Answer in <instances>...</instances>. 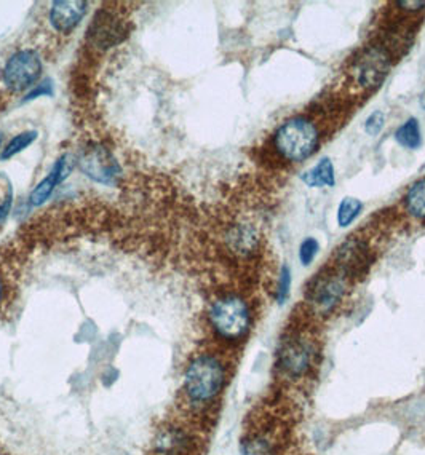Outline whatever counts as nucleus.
<instances>
[{
  "label": "nucleus",
  "instance_id": "1",
  "mask_svg": "<svg viewBox=\"0 0 425 455\" xmlns=\"http://www.w3.org/2000/svg\"><path fill=\"white\" fill-rule=\"evenodd\" d=\"M319 144V128L307 117L288 120L274 135L277 154L288 162H303L317 150Z\"/></svg>",
  "mask_w": 425,
  "mask_h": 455
},
{
  "label": "nucleus",
  "instance_id": "2",
  "mask_svg": "<svg viewBox=\"0 0 425 455\" xmlns=\"http://www.w3.org/2000/svg\"><path fill=\"white\" fill-rule=\"evenodd\" d=\"M226 369L212 355H200L190 361L184 374V390L194 403H210L220 395Z\"/></svg>",
  "mask_w": 425,
  "mask_h": 455
},
{
  "label": "nucleus",
  "instance_id": "3",
  "mask_svg": "<svg viewBox=\"0 0 425 455\" xmlns=\"http://www.w3.org/2000/svg\"><path fill=\"white\" fill-rule=\"evenodd\" d=\"M212 329L224 341L237 342L245 337L251 326V312L245 299L236 294L222 296L208 312Z\"/></svg>",
  "mask_w": 425,
  "mask_h": 455
},
{
  "label": "nucleus",
  "instance_id": "4",
  "mask_svg": "<svg viewBox=\"0 0 425 455\" xmlns=\"http://www.w3.org/2000/svg\"><path fill=\"white\" fill-rule=\"evenodd\" d=\"M317 357V343L304 335L295 334L282 342L277 355V366L290 379H299L311 373Z\"/></svg>",
  "mask_w": 425,
  "mask_h": 455
},
{
  "label": "nucleus",
  "instance_id": "5",
  "mask_svg": "<svg viewBox=\"0 0 425 455\" xmlns=\"http://www.w3.org/2000/svg\"><path fill=\"white\" fill-rule=\"evenodd\" d=\"M347 281L349 278L339 270L325 272L315 278L307 289V301L312 309L319 312L320 315L333 312L336 305L343 301L344 294L347 291Z\"/></svg>",
  "mask_w": 425,
  "mask_h": 455
},
{
  "label": "nucleus",
  "instance_id": "6",
  "mask_svg": "<svg viewBox=\"0 0 425 455\" xmlns=\"http://www.w3.org/2000/svg\"><path fill=\"white\" fill-rule=\"evenodd\" d=\"M42 73L41 58L34 50H21L10 58L4 67V83L13 91H23L34 85Z\"/></svg>",
  "mask_w": 425,
  "mask_h": 455
},
{
  "label": "nucleus",
  "instance_id": "7",
  "mask_svg": "<svg viewBox=\"0 0 425 455\" xmlns=\"http://www.w3.org/2000/svg\"><path fill=\"white\" fill-rule=\"evenodd\" d=\"M77 163L89 178L99 184L112 186L122 174L120 165L115 160L114 155L104 147L90 146L83 149Z\"/></svg>",
  "mask_w": 425,
  "mask_h": 455
},
{
  "label": "nucleus",
  "instance_id": "8",
  "mask_svg": "<svg viewBox=\"0 0 425 455\" xmlns=\"http://www.w3.org/2000/svg\"><path fill=\"white\" fill-rule=\"evenodd\" d=\"M336 262H337V270L345 277H361L371 266V252L365 242L353 236L337 250Z\"/></svg>",
  "mask_w": 425,
  "mask_h": 455
},
{
  "label": "nucleus",
  "instance_id": "9",
  "mask_svg": "<svg viewBox=\"0 0 425 455\" xmlns=\"http://www.w3.org/2000/svg\"><path fill=\"white\" fill-rule=\"evenodd\" d=\"M127 37V29L119 18L109 12H99L89 27V39L97 49H111Z\"/></svg>",
  "mask_w": 425,
  "mask_h": 455
},
{
  "label": "nucleus",
  "instance_id": "10",
  "mask_svg": "<svg viewBox=\"0 0 425 455\" xmlns=\"http://www.w3.org/2000/svg\"><path fill=\"white\" fill-rule=\"evenodd\" d=\"M89 10L83 0H58L50 10V21L59 33H71L82 21Z\"/></svg>",
  "mask_w": 425,
  "mask_h": 455
},
{
  "label": "nucleus",
  "instance_id": "11",
  "mask_svg": "<svg viewBox=\"0 0 425 455\" xmlns=\"http://www.w3.org/2000/svg\"><path fill=\"white\" fill-rule=\"evenodd\" d=\"M389 71V63H387V57L384 51L381 50H369L359 61V67H357V73H359V81H360L363 87H377L379 83L387 75Z\"/></svg>",
  "mask_w": 425,
  "mask_h": 455
},
{
  "label": "nucleus",
  "instance_id": "12",
  "mask_svg": "<svg viewBox=\"0 0 425 455\" xmlns=\"http://www.w3.org/2000/svg\"><path fill=\"white\" fill-rule=\"evenodd\" d=\"M189 436L184 431L176 430V428H168L162 431L160 436L157 438V451L160 454L178 455L182 454L184 451H188Z\"/></svg>",
  "mask_w": 425,
  "mask_h": 455
},
{
  "label": "nucleus",
  "instance_id": "13",
  "mask_svg": "<svg viewBox=\"0 0 425 455\" xmlns=\"http://www.w3.org/2000/svg\"><path fill=\"white\" fill-rule=\"evenodd\" d=\"M303 181L309 188H333L335 166L329 158L320 160L312 170L303 174Z\"/></svg>",
  "mask_w": 425,
  "mask_h": 455
},
{
  "label": "nucleus",
  "instance_id": "14",
  "mask_svg": "<svg viewBox=\"0 0 425 455\" xmlns=\"http://www.w3.org/2000/svg\"><path fill=\"white\" fill-rule=\"evenodd\" d=\"M405 206L417 220H425V179L417 181L409 188L405 196Z\"/></svg>",
  "mask_w": 425,
  "mask_h": 455
},
{
  "label": "nucleus",
  "instance_id": "15",
  "mask_svg": "<svg viewBox=\"0 0 425 455\" xmlns=\"http://www.w3.org/2000/svg\"><path fill=\"white\" fill-rule=\"evenodd\" d=\"M395 139L400 146L406 149H417L422 144V136H421V128L417 119H408L406 122L401 125L400 128L395 133Z\"/></svg>",
  "mask_w": 425,
  "mask_h": 455
},
{
  "label": "nucleus",
  "instance_id": "16",
  "mask_svg": "<svg viewBox=\"0 0 425 455\" xmlns=\"http://www.w3.org/2000/svg\"><path fill=\"white\" fill-rule=\"evenodd\" d=\"M361 210H363V204L357 198H352L347 197L344 198L341 204H339V210H337V224L339 228H349L353 220L359 218Z\"/></svg>",
  "mask_w": 425,
  "mask_h": 455
},
{
  "label": "nucleus",
  "instance_id": "17",
  "mask_svg": "<svg viewBox=\"0 0 425 455\" xmlns=\"http://www.w3.org/2000/svg\"><path fill=\"white\" fill-rule=\"evenodd\" d=\"M59 182L55 178V174L50 173L47 178L42 179L41 182L33 189V192L29 196V204H33V206H41V204H45L49 200L50 196L53 194V190H55Z\"/></svg>",
  "mask_w": 425,
  "mask_h": 455
},
{
  "label": "nucleus",
  "instance_id": "18",
  "mask_svg": "<svg viewBox=\"0 0 425 455\" xmlns=\"http://www.w3.org/2000/svg\"><path fill=\"white\" fill-rule=\"evenodd\" d=\"M37 136H39L37 131H25V133H19V135H17L15 138L12 139L9 144H7V147L4 149L0 158H2V160H7V158H12L13 155L19 154L21 150H25L26 147L31 146L34 141L37 139Z\"/></svg>",
  "mask_w": 425,
  "mask_h": 455
},
{
  "label": "nucleus",
  "instance_id": "19",
  "mask_svg": "<svg viewBox=\"0 0 425 455\" xmlns=\"http://www.w3.org/2000/svg\"><path fill=\"white\" fill-rule=\"evenodd\" d=\"M242 455H277L274 443L266 436H253L242 444Z\"/></svg>",
  "mask_w": 425,
  "mask_h": 455
},
{
  "label": "nucleus",
  "instance_id": "20",
  "mask_svg": "<svg viewBox=\"0 0 425 455\" xmlns=\"http://www.w3.org/2000/svg\"><path fill=\"white\" fill-rule=\"evenodd\" d=\"M290 291H291V272L287 266H283L282 272H280V277H278L277 294H275L278 304H285L288 296H290Z\"/></svg>",
  "mask_w": 425,
  "mask_h": 455
},
{
  "label": "nucleus",
  "instance_id": "21",
  "mask_svg": "<svg viewBox=\"0 0 425 455\" xmlns=\"http://www.w3.org/2000/svg\"><path fill=\"white\" fill-rule=\"evenodd\" d=\"M320 244L315 238H305L301 246H299V259L303 266H309L312 260L315 259L317 252H319Z\"/></svg>",
  "mask_w": 425,
  "mask_h": 455
},
{
  "label": "nucleus",
  "instance_id": "22",
  "mask_svg": "<svg viewBox=\"0 0 425 455\" xmlns=\"http://www.w3.org/2000/svg\"><path fill=\"white\" fill-rule=\"evenodd\" d=\"M385 115L381 111H376L369 115L365 122V131L368 133L369 136H377L382 128H384Z\"/></svg>",
  "mask_w": 425,
  "mask_h": 455
},
{
  "label": "nucleus",
  "instance_id": "23",
  "mask_svg": "<svg viewBox=\"0 0 425 455\" xmlns=\"http://www.w3.org/2000/svg\"><path fill=\"white\" fill-rule=\"evenodd\" d=\"M51 93H53V89H51V81H42L41 85H37V89H34L33 91H29V95L26 96V101H31V99L39 98V96H42V95H51Z\"/></svg>",
  "mask_w": 425,
  "mask_h": 455
},
{
  "label": "nucleus",
  "instance_id": "24",
  "mask_svg": "<svg viewBox=\"0 0 425 455\" xmlns=\"http://www.w3.org/2000/svg\"><path fill=\"white\" fill-rule=\"evenodd\" d=\"M12 202H13V192L10 190L7 197L0 202V222L9 216L10 208H12Z\"/></svg>",
  "mask_w": 425,
  "mask_h": 455
},
{
  "label": "nucleus",
  "instance_id": "25",
  "mask_svg": "<svg viewBox=\"0 0 425 455\" xmlns=\"http://www.w3.org/2000/svg\"><path fill=\"white\" fill-rule=\"evenodd\" d=\"M397 5H398V7H403V9L406 7V10H411V12H413V10L424 9L425 2H398Z\"/></svg>",
  "mask_w": 425,
  "mask_h": 455
},
{
  "label": "nucleus",
  "instance_id": "26",
  "mask_svg": "<svg viewBox=\"0 0 425 455\" xmlns=\"http://www.w3.org/2000/svg\"><path fill=\"white\" fill-rule=\"evenodd\" d=\"M2 297H4V283L0 280V301H2Z\"/></svg>",
  "mask_w": 425,
  "mask_h": 455
},
{
  "label": "nucleus",
  "instance_id": "27",
  "mask_svg": "<svg viewBox=\"0 0 425 455\" xmlns=\"http://www.w3.org/2000/svg\"><path fill=\"white\" fill-rule=\"evenodd\" d=\"M0 146H2V133H0Z\"/></svg>",
  "mask_w": 425,
  "mask_h": 455
}]
</instances>
